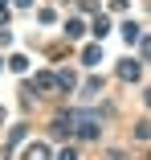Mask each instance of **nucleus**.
Segmentation results:
<instances>
[{"label": "nucleus", "mask_w": 151, "mask_h": 160, "mask_svg": "<svg viewBox=\"0 0 151 160\" xmlns=\"http://www.w3.org/2000/svg\"><path fill=\"white\" fill-rule=\"evenodd\" d=\"M37 90H41V94L62 90V78H57V74H37Z\"/></svg>", "instance_id": "1"}, {"label": "nucleus", "mask_w": 151, "mask_h": 160, "mask_svg": "<svg viewBox=\"0 0 151 160\" xmlns=\"http://www.w3.org/2000/svg\"><path fill=\"white\" fill-rule=\"evenodd\" d=\"M118 74H123L127 82H135V78H139V62H131V58H123V62H118Z\"/></svg>", "instance_id": "2"}, {"label": "nucleus", "mask_w": 151, "mask_h": 160, "mask_svg": "<svg viewBox=\"0 0 151 160\" xmlns=\"http://www.w3.org/2000/svg\"><path fill=\"white\" fill-rule=\"evenodd\" d=\"M82 62H86V66H98V62H102V49H98V45H86Z\"/></svg>", "instance_id": "3"}, {"label": "nucleus", "mask_w": 151, "mask_h": 160, "mask_svg": "<svg viewBox=\"0 0 151 160\" xmlns=\"http://www.w3.org/2000/svg\"><path fill=\"white\" fill-rule=\"evenodd\" d=\"M123 37H127V41H131V45H135V41H139V25H135V21H127V25H123Z\"/></svg>", "instance_id": "4"}, {"label": "nucleus", "mask_w": 151, "mask_h": 160, "mask_svg": "<svg viewBox=\"0 0 151 160\" xmlns=\"http://www.w3.org/2000/svg\"><path fill=\"white\" fill-rule=\"evenodd\" d=\"M29 160H49V148L45 144H33V148H29Z\"/></svg>", "instance_id": "5"}, {"label": "nucleus", "mask_w": 151, "mask_h": 160, "mask_svg": "<svg viewBox=\"0 0 151 160\" xmlns=\"http://www.w3.org/2000/svg\"><path fill=\"white\" fill-rule=\"evenodd\" d=\"M135 140H151V123H139L135 127Z\"/></svg>", "instance_id": "6"}, {"label": "nucleus", "mask_w": 151, "mask_h": 160, "mask_svg": "<svg viewBox=\"0 0 151 160\" xmlns=\"http://www.w3.org/2000/svg\"><path fill=\"white\" fill-rule=\"evenodd\" d=\"M57 160H78V152H74V148H62V152H57Z\"/></svg>", "instance_id": "7"}, {"label": "nucleus", "mask_w": 151, "mask_h": 160, "mask_svg": "<svg viewBox=\"0 0 151 160\" xmlns=\"http://www.w3.org/2000/svg\"><path fill=\"white\" fill-rule=\"evenodd\" d=\"M16 4H21V8H25V4H33V0H16Z\"/></svg>", "instance_id": "8"}, {"label": "nucleus", "mask_w": 151, "mask_h": 160, "mask_svg": "<svg viewBox=\"0 0 151 160\" xmlns=\"http://www.w3.org/2000/svg\"><path fill=\"white\" fill-rule=\"evenodd\" d=\"M147 107H151V90H147Z\"/></svg>", "instance_id": "9"}, {"label": "nucleus", "mask_w": 151, "mask_h": 160, "mask_svg": "<svg viewBox=\"0 0 151 160\" xmlns=\"http://www.w3.org/2000/svg\"><path fill=\"white\" fill-rule=\"evenodd\" d=\"M0 123H4V111H0Z\"/></svg>", "instance_id": "10"}, {"label": "nucleus", "mask_w": 151, "mask_h": 160, "mask_svg": "<svg viewBox=\"0 0 151 160\" xmlns=\"http://www.w3.org/2000/svg\"><path fill=\"white\" fill-rule=\"evenodd\" d=\"M0 66H4V62H0Z\"/></svg>", "instance_id": "11"}]
</instances>
